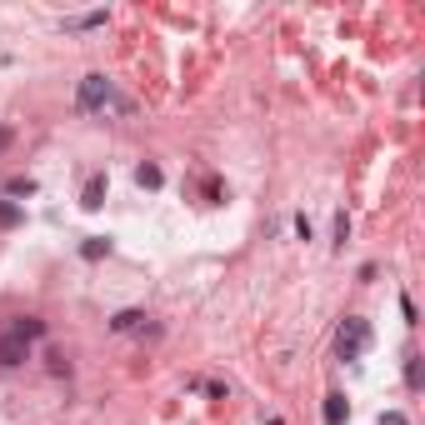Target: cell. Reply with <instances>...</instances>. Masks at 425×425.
I'll list each match as a JSON object with an SVG mask.
<instances>
[{"mask_svg":"<svg viewBox=\"0 0 425 425\" xmlns=\"http://www.w3.org/2000/svg\"><path fill=\"white\" fill-rule=\"evenodd\" d=\"M111 95H116V85L105 80V75H85L75 105H80V111H105V105H111Z\"/></svg>","mask_w":425,"mask_h":425,"instance_id":"obj_2","label":"cell"},{"mask_svg":"<svg viewBox=\"0 0 425 425\" xmlns=\"http://www.w3.org/2000/svg\"><path fill=\"white\" fill-rule=\"evenodd\" d=\"M145 321H150L145 310H121V315H116L111 326H116V331H145Z\"/></svg>","mask_w":425,"mask_h":425,"instance_id":"obj_6","label":"cell"},{"mask_svg":"<svg viewBox=\"0 0 425 425\" xmlns=\"http://www.w3.org/2000/svg\"><path fill=\"white\" fill-rule=\"evenodd\" d=\"M381 425H410V420H405L400 410H390V415H381Z\"/></svg>","mask_w":425,"mask_h":425,"instance_id":"obj_16","label":"cell"},{"mask_svg":"<svg viewBox=\"0 0 425 425\" xmlns=\"http://www.w3.org/2000/svg\"><path fill=\"white\" fill-rule=\"evenodd\" d=\"M345 235H350V216L340 210V216H335V245H345Z\"/></svg>","mask_w":425,"mask_h":425,"instance_id":"obj_13","label":"cell"},{"mask_svg":"<svg viewBox=\"0 0 425 425\" xmlns=\"http://www.w3.org/2000/svg\"><path fill=\"white\" fill-rule=\"evenodd\" d=\"M11 331H16L20 340H40V335H45V321H35V315H25V321H16Z\"/></svg>","mask_w":425,"mask_h":425,"instance_id":"obj_7","label":"cell"},{"mask_svg":"<svg viewBox=\"0 0 425 425\" xmlns=\"http://www.w3.org/2000/svg\"><path fill=\"white\" fill-rule=\"evenodd\" d=\"M25 216H20V205L16 200H0V230H16Z\"/></svg>","mask_w":425,"mask_h":425,"instance_id":"obj_8","label":"cell"},{"mask_svg":"<svg viewBox=\"0 0 425 425\" xmlns=\"http://www.w3.org/2000/svg\"><path fill=\"white\" fill-rule=\"evenodd\" d=\"M80 205H85V210H100V205H105V175H90V180H85Z\"/></svg>","mask_w":425,"mask_h":425,"instance_id":"obj_4","label":"cell"},{"mask_svg":"<svg viewBox=\"0 0 425 425\" xmlns=\"http://www.w3.org/2000/svg\"><path fill=\"white\" fill-rule=\"evenodd\" d=\"M405 386L420 390V355H405Z\"/></svg>","mask_w":425,"mask_h":425,"instance_id":"obj_12","label":"cell"},{"mask_svg":"<svg viewBox=\"0 0 425 425\" xmlns=\"http://www.w3.org/2000/svg\"><path fill=\"white\" fill-rule=\"evenodd\" d=\"M6 145H11V130H6V125H0V150H6Z\"/></svg>","mask_w":425,"mask_h":425,"instance_id":"obj_17","label":"cell"},{"mask_svg":"<svg viewBox=\"0 0 425 425\" xmlns=\"http://www.w3.org/2000/svg\"><path fill=\"white\" fill-rule=\"evenodd\" d=\"M326 425H345V415H350V405H345V395H326Z\"/></svg>","mask_w":425,"mask_h":425,"instance_id":"obj_5","label":"cell"},{"mask_svg":"<svg viewBox=\"0 0 425 425\" xmlns=\"http://www.w3.org/2000/svg\"><path fill=\"white\" fill-rule=\"evenodd\" d=\"M135 180L155 190V185H161V180H166V175H161V166H140V171H135Z\"/></svg>","mask_w":425,"mask_h":425,"instance_id":"obj_11","label":"cell"},{"mask_svg":"<svg viewBox=\"0 0 425 425\" xmlns=\"http://www.w3.org/2000/svg\"><path fill=\"white\" fill-rule=\"evenodd\" d=\"M45 360H50V370H56V376H66V370H70V365H66V355H61V350H50V355H45Z\"/></svg>","mask_w":425,"mask_h":425,"instance_id":"obj_15","label":"cell"},{"mask_svg":"<svg viewBox=\"0 0 425 425\" xmlns=\"http://www.w3.org/2000/svg\"><path fill=\"white\" fill-rule=\"evenodd\" d=\"M25 360H30V340H20L16 331H6V335H0V365L16 370V365H25Z\"/></svg>","mask_w":425,"mask_h":425,"instance_id":"obj_3","label":"cell"},{"mask_svg":"<svg viewBox=\"0 0 425 425\" xmlns=\"http://www.w3.org/2000/svg\"><path fill=\"white\" fill-rule=\"evenodd\" d=\"M11 195H35V180H25V175H16V180H11Z\"/></svg>","mask_w":425,"mask_h":425,"instance_id":"obj_14","label":"cell"},{"mask_svg":"<svg viewBox=\"0 0 425 425\" xmlns=\"http://www.w3.org/2000/svg\"><path fill=\"white\" fill-rule=\"evenodd\" d=\"M370 345V321H360V315H345V326L335 331V355L340 360H360Z\"/></svg>","mask_w":425,"mask_h":425,"instance_id":"obj_1","label":"cell"},{"mask_svg":"<svg viewBox=\"0 0 425 425\" xmlns=\"http://www.w3.org/2000/svg\"><path fill=\"white\" fill-rule=\"evenodd\" d=\"M95 25H105V11H90V16H75V20H66V30H95Z\"/></svg>","mask_w":425,"mask_h":425,"instance_id":"obj_9","label":"cell"},{"mask_svg":"<svg viewBox=\"0 0 425 425\" xmlns=\"http://www.w3.org/2000/svg\"><path fill=\"white\" fill-rule=\"evenodd\" d=\"M105 250H111V240H100V235H90V240L80 245V255H85V260H100Z\"/></svg>","mask_w":425,"mask_h":425,"instance_id":"obj_10","label":"cell"}]
</instances>
